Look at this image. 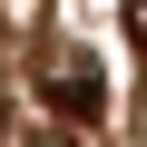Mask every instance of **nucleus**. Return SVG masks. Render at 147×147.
Masks as SVG:
<instances>
[{"label":"nucleus","mask_w":147,"mask_h":147,"mask_svg":"<svg viewBox=\"0 0 147 147\" xmlns=\"http://www.w3.org/2000/svg\"><path fill=\"white\" fill-rule=\"evenodd\" d=\"M39 98H49L69 127H98V118H108V79H98V59H79V49H69V59H49Z\"/></svg>","instance_id":"1"},{"label":"nucleus","mask_w":147,"mask_h":147,"mask_svg":"<svg viewBox=\"0 0 147 147\" xmlns=\"http://www.w3.org/2000/svg\"><path fill=\"white\" fill-rule=\"evenodd\" d=\"M118 20H127V39L147 49V0H118Z\"/></svg>","instance_id":"2"}]
</instances>
